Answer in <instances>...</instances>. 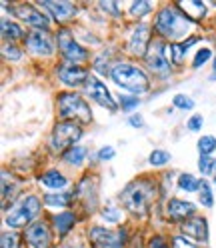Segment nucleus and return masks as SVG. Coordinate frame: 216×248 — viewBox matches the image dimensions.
<instances>
[{
    "label": "nucleus",
    "mask_w": 216,
    "mask_h": 248,
    "mask_svg": "<svg viewBox=\"0 0 216 248\" xmlns=\"http://www.w3.org/2000/svg\"><path fill=\"white\" fill-rule=\"evenodd\" d=\"M24 242L30 248H50L52 244V230L44 220H34L24 228Z\"/></svg>",
    "instance_id": "nucleus-12"
},
{
    "label": "nucleus",
    "mask_w": 216,
    "mask_h": 248,
    "mask_svg": "<svg viewBox=\"0 0 216 248\" xmlns=\"http://www.w3.org/2000/svg\"><path fill=\"white\" fill-rule=\"evenodd\" d=\"M118 100H120V106H122V110H124V112L134 110V108L140 104V98H138V96H130V94H122Z\"/></svg>",
    "instance_id": "nucleus-37"
},
{
    "label": "nucleus",
    "mask_w": 216,
    "mask_h": 248,
    "mask_svg": "<svg viewBox=\"0 0 216 248\" xmlns=\"http://www.w3.org/2000/svg\"><path fill=\"white\" fill-rule=\"evenodd\" d=\"M74 198V192H48L42 196V202L50 208H66L70 206Z\"/></svg>",
    "instance_id": "nucleus-23"
},
{
    "label": "nucleus",
    "mask_w": 216,
    "mask_h": 248,
    "mask_svg": "<svg viewBox=\"0 0 216 248\" xmlns=\"http://www.w3.org/2000/svg\"><path fill=\"white\" fill-rule=\"evenodd\" d=\"M86 154H88V150H86L84 146L76 144V146L68 148V150L62 154V160H64L66 164H70V166H80V164L84 162V158H86Z\"/></svg>",
    "instance_id": "nucleus-25"
},
{
    "label": "nucleus",
    "mask_w": 216,
    "mask_h": 248,
    "mask_svg": "<svg viewBox=\"0 0 216 248\" xmlns=\"http://www.w3.org/2000/svg\"><path fill=\"white\" fill-rule=\"evenodd\" d=\"M214 186H216V176H214Z\"/></svg>",
    "instance_id": "nucleus-46"
},
{
    "label": "nucleus",
    "mask_w": 216,
    "mask_h": 248,
    "mask_svg": "<svg viewBox=\"0 0 216 248\" xmlns=\"http://www.w3.org/2000/svg\"><path fill=\"white\" fill-rule=\"evenodd\" d=\"M56 44H58V50H60V54H62V58L66 62L80 64V62L88 60V56H90V52L84 48V46L74 40V32L70 28H60L58 30Z\"/></svg>",
    "instance_id": "nucleus-8"
},
{
    "label": "nucleus",
    "mask_w": 216,
    "mask_h": 248,
    "mask_svg": "<svg viewBox=\"0 0 216 248\" xmlns=\"http://www.w3.org/2000/svg\"><path fill=\"white\" fill-rule=\"evenodd\" d=\"M20 242L22 238L18 232L10 230V232H4L2 238H0V248H20Z\"/></svg>",
    "instance_id": "nucleus-30"
},
{
    "label": "nucleus",
    "mask_w": 216,
    "mask_h": 248,
    "mask_svg": "<svg viewBox=\"0 0 216 248\" xmlns=\"http://www.w3.org/2000/svg\"><path fill=\"white\" fill-rule=\"evenodd\" d=\"M2 56H4V60L16 62V60L22 58V50H20L14 42H4V44H2Z\"/></svg>",
    "instance_id": "nucleus-31"
},
{
    "label": "nucleus",
    "mask_w": 216,
    "mask_h": 248,
    "mask_svg": "<svg viewBox=\"0 0 216 248\" xmlns=\"http://www.w3.org/2000/svg\"><path fill=\"white\" fill-rule=\"evenodd\" d=\"M56 108L62 120H74L78 124H88L92 120L88 102L76 92H60L56 98Z\"/></svg>",
    "instance_id": "nucleus-5"
},
{
    "label": "nucleus",
    "mask_w": 216,
    "mask_h": 248,
    "mask_svg": "<svg viewBox=\"0 0 216 248\" xmlns=\"http://www.w3.org/2000/svg\"><path fill=\"white\" fill-rule=\"evenodd\" d=\"M88 238L96 248H124L126 228H118L116 232H112L104 226H92L88 230Z\"/></svg>",
    "instance_id": "nucleus-9"
},
{
    "label": "nucleus",
    "mask_w": 216,
    "mask_h": 248,
    "mask_svg": "<svg viewBox=\"0 0 216 248\" xmlns=\"http://www.w3.org/2000/svg\"><path fill=\"white\" fill-rule=\"evenodd\" d=\"M98 6L106 12H110V16L120 18V4L118 2H98Z\"/></svg>",
    "instance_id": "nucleus-40"
},
{
    "label": "nucleus",
    "mask_w": 216,
    "mask_h": 248,
    "mask_svg": "<svg viewBox=\"0 0 216 248\" xmlns=\"http://www.w3.org/2000/svg\"><path fill=\"white\" fill-rule=\"evenodd\" d=\"M192 22H198L206 16V4L202 0H186V2H174Z\"/></svg>",
    "instance_id": "nucleus-20"
},
{
    "label": "nucleus",
    "mask_w": 216,
    "mask_h": 248,
    "mask_svg": "<svg viewBox=\"0 0 216 248\" xmlns=\"http://www.w3.org/2000/svg\"><path fill=\"white\" fill-rule=\"evenodd\" d=\"M56 74H58V80L62 82L64 86H72V88L86 84L88 76H90V72H88L86 66H82V64H74V62H66V60L58 66Z\"/></svg>",
    "instance_id": "nucleus-13"
},
{
    "label": "nucleus",
    "mask_w": 216,
    "mask_h": 248,
    "mask_svg": "<svg viewBox=\"0 0 216 248\" xmlns=\"http://www.w3.org/2000/svg\"><path fill=\"white\" fill-rule=\"evenodd\" d=\"M178 188L184 190V192H196L200 190V180L188 172H184V174H178Z\"/></svg>",
    "instance_id": "nucleus-27"
},
{
    "label": "nucleus",
    "mask_w": 216,
    "mask_h": 248,
    "mask_svg": "<svg viewBox=\"0 0 216 248\" xmlns=\"http://www.w3.org/2000/svg\"><path fill=\"white\" fill-rule=\"evenodd\" d=\"M198 170L206 176H216V158L212 156H200L198 158Z\"/></svg>",
    "instance_id": "nucleus-32"
},
{
    "label": "nucleus",
    "mask_w": 216,
    "mask_h": 248,
    "mask_svg": "<svg viewBox=\"0 0 216 248\" xmlns=\"http://www.w3.org/2000/svg\"><path fill=\"white\" fill-rule=\"evenodd\" d=\"M170 248H198V246L192 244L184 234H176V236H172V240H170Z\"/></svg>",
    "instance_id": "nucleus-38"
},
{
    "label": "nucleus",
    "mask_w": 216,
    "mask_h": 248,
    "mask_svg": "<svg viewBox=\"0 0 216 248\" xmlns=\"http://www.w3.org/2000/svg\"><path fill=\"white\" fill-rule=\"evenodd\" d=\"M96 184H98V180L94 178V176H84L80 182H78V186H76V190H74V196L76 198H86L84 200V206H86V210H94V208H92L90 206V194L92 196H98L96 194Z\"/></svg>",
    "instance_id": "nucleus-19"
},
{
    "label": "nucleus",
    "mask_w": 216,
    "mask_h": 248,
    "mask_svg": "<svg viewBox=\"0 0 216 248\" xmlns=\"http://www.w3.org/2000/svg\"><path fill=\"white\" fill-rule=\"evenodd\" d=\"M152 2H148V0H134V2H130V10L128 14L132 18H144L146 14L152 12Z\"/></svg>",
    "instance_id": "nucleus-26"
},
{
    "label": "nucleus",
    "mask_w": 216,
    "mask_h": 248,
    "mask_svg": "<svg viewBox=\"0 0 216 248\" xmlns=\"http://www.w3.org/2000/svg\"><path fill=\"white\" fill-rule=\"evenodd\" d=\"M158 182L154 178H136L120 194L124 208L136 216H144L158 200Z\"/></svg>",
    "instance_id": "nucleus-1"
},
{
    "label": "nucleus",
    "mask_w": 216,
    "mask_h": 248,
    "mask_svg": "<svg viewBox=\"0 0 216 248\" xmlns=\"http://www.w3.org/2000/svg\"><path fill=\"white\" fill-rule=\"evenodd\" d=\"M172 104L178 108V110H192L194 108V100L190 96H186V94H174Z\"/></svg>",
    "instance_id": "nucleus-34"
},
{
    "label": "nucleus",
    "mask_w": 216,
    "mask_h": 248,
    "mask_svg": "<svg viewBox=\"0 0 216 248\" xmlns=\"http://www.w3.org/2000/svg\"><path fill=\"white\" fill-rule=\"evenodd\" d=\"M152 44V30L148 24H136L130 32V38H128V52L132 56H138L142 58L146 56L148 48Z\"/></svg>",
    "instance_id": "nucleus-14"
},
{
    "label": "nucleus",
    "mask_w": 216,
    "mask_h": 248,
    "mask_svg": "<svg viewBox=\"0 0 216 248\" xmlns=\"http://www.w3.org/2000/svg\"><path fill=\"white\" fill-rule=\"evenodd\" d=\"M212 68H214V74H212V78L216 80V56H214V62H212Z\"/></svg>",
    "instance_id": "nucleus-44"
},
{
    "label": "nucleus",
    "mask_w": 216,
    "mask_h": 248,
    "mask_svg": "<svg viewBox=\"0 0 216 248\" xmlns=\"http://www.w3.org/2000/svg\"><path fill=\"white\" fill-rule=\"evenodd\" d=\"M110 80L124 88V90H130L132 94H144V92L150 90V78L148 74L136 64H130V62H124V60H118L112 64L110 68Z\"/></svg>",
    "instance_id": "nucleus-3"
},
{
    "label": "nucleus",
    "mask_w": 216,
    "mask_h": 248,
    "mask_svg": "<svg viewBox=\"0 0 216 248\" xmlns=\"http://www.w3.org/2000/svg\"><path fill=\"white\" fill-rule=\"evenodd\" d=\"M210 56H212V50L208 48V46H204V48H200V50L196 52L194 60H192V68H200V66H204L206 62L210 60Z\"/></svg>",
    "instance_id": "nucleus-35"
},
{
    "label": "nucleus",
    "mask_w": 216,
    "mask_h": 248,
    "mask_svg": "<svg viewBox=\"0 0 216 248\" xmlns=\"http://www.w3.org/2000/svg\"><path fill=\"white\" fill-rule=\"evenodd\" d=\"M198 200H200V204L206 206V208H212L214 206V194H212V188H210V184L206 180H200Z\"/></svg>",
    "instance_id": "nucleus-28"
},
{
    "label": "nucleus",
    "mask_w": 216,
    "mask_h": 248,
    "mask_svg": "<svg viewBox=\"0 0 216 248\" xmlns=\"http://www.w3.org/2000/svg\"><path fill=\"white\" fill-rule=\"evenodd\" d=\"M192 26L194 22L176 4L162 6L156 12V18H154V30H156L160 40H180L190 32Z\"/></svg>",
    "instance_id": "nucleus-2"
},
{
    "label": "nucleus",
    "mask_w": 216,
    "mask_h": 248,
    "mask_svg": "<svg viewBox=\"0 0 216 248\" xmlns=\"http://www.w3.org/2000/svg\"><path fill=\"white\" fill-rule=\"evenodd\" d=\"M148 248H170V244L166 242L164 236H152L148 242Z\"/></svg>",
    "instance_id": "nucleus-42"
},
{
    "label": "nucleus",
    "mask_w": 216,
    "mask_h": 248,
    "mask_svg": "<svg viewBox=\"0 0 216 248\" xmlns=\"http://www.w3.org/2000/svg\"><path fill=\"white\" fill-rule=\"evenodd\" d=\"M114 154H116V152H114L112 146H102V148L98 150V154H96V158L102 160V162H106V160H112Z\"/></svg>",
    "instance_id": "nucleus-41"
},
{
    "label": "nucleus",
    "mask_w": 216,
    "mask_h": 248,
    "mask_svg": "<svg viewBox=\"0 0 216 248\" xmlns=\"http://www.w3.org/2000/svg\"><path fill=\"white\" fill-rule=\"evenodd\" d=\"M64 248H80V246H74V244H70V246H64Z\"/></svg>",
    "instance_id": "nucleus-45"
},
{
    "label": "nucleus",
    "mask_w": 216,
    "mask_h": 248,
    "mask_svg": "<svg viewBox=\"0 0 216 248\" xmlns=\"http://www.w3.org/2000/svg\"><path fill=\"white\" fill-rule=\"evenodd\" d=\"M40 210H42V200L36 194H22L12 204L4 222L8 228H26L36 220Z\"/></svg>",
    "instance_id": "nucleus-4"
},
{
    "label": "nucleus",
    "mask_w": 216,
    "mask_h": 248,
    "mask_svg": "<svg viewBox=\"0 0 216 248\" xmlns=\"http://www.w3.org/2000/svg\"><path fill=\"white\" fill-rule=\"evenodd\" d=\"M144 62H146V68L152 72L160 76V78H168L172 72V62L168 60V54H166V44L164 40H152L150 48L144 56Z\"/></svg>",
    "instance_id": "nucleus-7"
},
{
    "label": "nucleus",
    "mask_w": 216,
    "mask_h": 248,
    "mask_svg": "<svg viewBox=\"0 0 216 248\" xmlns=\"http://www.w3.org/2000/svg\"><path fill=\"white\" fill-rule=\"evenodd\" d=\"M180 230L186 238H192L196 242H208V222H206V218L192 216V218L184 220L180 224Z\"/></svg>",
    "instance_id": "nucleus-17"
},
{
    "label": "nucleus",
    "mask_w": 216,
    "mask_h": 248,
    "mask_svg": "<svg viewBox=\"0 0 216 248\" xmlns=\"http://www.w3.org/2000/svg\"><path fill=\"white\" fill-rule=\"evenodd\" d=\"M102 216H104V220H106V222H114V224H118L120 218H122V210H120L118 206H106V208H102Z\"/></svg>",
    "instance_id": "nucleus-36"
},
{
    "label": "nucleus",
    "mask_w": 216,
    "mask_h": 248,
    "mask_svg": "<svg viewBox=\"0 0 216 248\" xmlns=\"http://www.w3.org/2000/svg\"><path fill=\"white\" fill-rule=\"evenodd\" d=\"M10 10H14V14H16L20 20H24L34 30H48V26H50V18L46 16V14H42L34 4H16Z\"/></svg>",
    "instance_id": "nucleus-15"
},
{
    "label": "nucleus",
    "mask_w": 216,
    "mask_h": 248,
    "mask_svg": "<svg viewBox=\"0 0 216 248\" xmlns=\"http://www.w3.org/2000/svg\"><path fill=\"white\" fill-rule=\"evenodd\" d=\"M148 162H150L152 166H164V164L170 162V154H168L166 150H152Z\"/></svg>",
    "instance_id": "nucleus-33"
},
{
    "label": "nucleus",
    "mask_w": 216,
    "mask_h": 248,
    "mask_svg": "<svg viewBox=\"0 0 216 248\" xmlns=\"http://www.w3.org/2000/svg\"><path fill=\"white\" fill-rule=\"evenodd\" d=\"M196 146H198L200 156H210V154L216 150V138H214V136H210V134H206V136L200 138Z\"/></svg>",
    "instance_id": "nucleus-29"
},
{
    "label": "nucleus",
    "mask_w": 216,
    "mask_h": 248,
    "mask_svg": "<svg viewBox=\"0 0 216 248\" xmlns=\"http://www.w3.org/2000/svg\"><path fill=\"white\" fill-rule=\"evenodd\" d=\"M202 124H204L202 114H194V116H190V118H188L186 126H188V130H190V132H198L200 128H202Z\"/></svg>",
    "instance_id": "nucleus-39"
},
{
    "label": "nucleus",
    "mask_w": 216,
    "mask_h": 248,
    "mask_svg": "<svg viewBox=\"0 0 216 248\" xmlns=\"http://www.w3.org/2000/svg\"><path fill=\"white\" fill-rule=\"evenodd\" d=\"M128 124L132 128H142L144 126V118L140 116V114H132L130 118H128Z\"/></svg>",
    "instance_id": "nucleus-43"
},
{
    "label": "nucleus",
    "mask_w": 216,
    "mask_h": 248,
    "mask_svg": "<svg viewBox=\"0 0 216 248\" xmlns=\"http://www.w3.org/2000/svg\"><path fill=\"white\" fill-rule=\"evenodd\" d=\"M2 38L14 42V40H18V38H26V34H24V30H22L20 24L12 22L8 18H2Z\"/></svg>",
    "instance_id": "nucleus-24"
},
{
    "label": "nucleus",
    "mask_w": 216,
    "mask_h": 248,
    "mask_svg": "<svg viewBox=\"0 0 216 248\" xmlns=\"http://www.w3.org/2000/svg\"><path fill=\"white\" fill-rule=\"evenodd\" d=\"M40 184L46 186V188H50V190L60 192V188H64L68 184V178L62 172H58V170H48V172H44L40 176Z\"/></svg>",
    "instance_id": "nucleus-22"
},
{
    "label": "nucleus",
    "mask_w": 216,
    "mask_h": 248,
    "mask_svg": "<svg viewBox=\"0 0 216 248\" xmlns=\"http://www.w3.org/2000/svg\"><path fill=\"white\" fill-rule=\"evenodd\" d=\"M194 212H196V206L180 198H170L164 206V214L170 220H188L190 216H194Z\"/></svg>",
    "instance_id": "nucleus-18"
},
{
    "label": "nucleus",
    "mask_w": 216,
    "mask_h": 248,
    "mask_svg": "<svg viewBox=\"0 0 216 248\" xmlns=\"http://www.w3.org/2000/svg\"><path fill=\"white\" fill-rule=\"evenodd\" d=\"M84 88H86V94H88L92 100H94L98 106L106 108V110H110V112H116V110H118V102L114 100L112 92L108 90V86L98 78V76L90 74L88 80H86V84H84Z\"/></svg>",
    "instance_id": "nucleus-10"
},
{
    "label": "nucleus",
    "mask_w": 216,
    "mask_h": 248,
    "mask_svg": "<svg viewBox=\"0 0 216 248\" xmlns=\"http://www.w3.org/2000/svg\"><path fill=\"white\" fill-rule=\"evenodd\" d=\"M24 46L28 48L30 54L40 56V58H48L56 50L54 40H52L48 30H30L24 38Z\"/></svg>",
    "instance_id": "nucleus-11"
},
{
    "label": "nucleus",
    "mask_w": 216,
    "mask_h": 248,
    "mask_svg": "<svg viewBox=\"0 0 216 248\" xmlns=\"http://www.w3.org/2000/svg\"><path fill=\"white\" fill-rule=\"evenodd\" d=\"M38 6L48 10V14H52L56 22H66L76 16V4L68 2V0H42Z\"/></svg>",
    "instance_id": "nucleus-16"
},
{
    "label": "nucleus",
    "mask_w": 216,
    "mask_h": 248,
    "mask_svg": "<svg viewBox=\"0 0 216 248\" xmlns=\"http://www.w3.org/2000/svg\"><path fill=\"white\" fill-rule=\"evenodd\" d=\"M74 224H76V214L70 212V210L58 212V214L52 216V226L58 232V236H66L68 232L74 228Z\"/></svg>",
    "instance_id": "nucleus-21"
},
{
    "label": "nucleus",
    "mask_w": 216,
    "mask_h": 248,
    "mask_svg": "<svg viewBox=\"0 0 216 248\" xmlns=\"http://www.w3.org/2000/svg\"><path fill=\"white\" fill-rule=\"evenodd\" d=\"M82 138V124L74 120H60L54 124L52 134H50V146L54 152H66L68 148L76 146L74 142H78Z\"/></svg>",
    "instance_id": "nucleus-6"
}]
</instances>
